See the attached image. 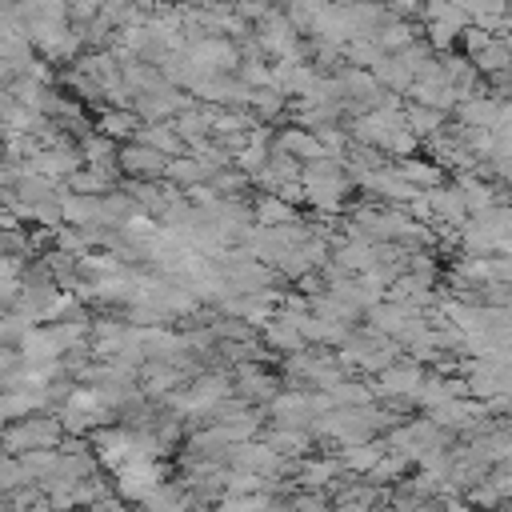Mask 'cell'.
<instances>
[{
    "label": "cell",
    "instance_id": "obj_1",
    "mask_svg": "<svg viewBox=\"0 0 512 512\" xmlns=\"http://www.w3.org/2000/svg\"><path fill=\"white\" fill-rule=\"evenodd\" d=\"M64 440L60 416H16L12 424H0V452L20 456L28 448H56Z\"/></svg>",
    "mask_w": 512,
    "mask_h": 512
},
{
    "label": "cell",
    "instance_id": "obj_2",
    "mask_svg": "<svg viewBox=\"0 0 512 512\" xmlns=\"http://www.w3.org/2000/svg\"><path fill=\"white\" fill-rule=\"evenodd\" d=\"M116 160H120V168H124V172H132V176H160V172H164V164H168V156H164L160 148L144 144V140H140V144H128Z\"/></svg>",
    "mask_w": 512,
    "mask_h": 512
},
{
    "label": "cell",
    "instance_id": "obj_3",
    "mask_svg": "<svg viewBox=\"0 0 512 512\" xmlns=\"http://www.w3.org/2000/svg\"><path fill=\"white\" fill-rule=\"evenodd\" d=\"M96 124H100V132H104V136L124 140V136H132V132H136V124H140V120H136L128 108H112V112H104Z\"/></svg>",
    "mask_w": 512,
    "mask_h": 512
},
{
    "label": "cell",
    "instance_id": "obj_4",
    "mask_svg": "<svg viewBox=\"0 0 512 512\" xmlns=\"http://www.w3.org/2000/svg\"><path fill=\"white\" fill-rule=\"evenodd\" d=\"M80 156H84V164H108L112 156H116V144H112V136H88L84 144H80Z\"/></svg>",
    "mask_w": 512,
    "mask_h": 512
},
{
    "label": "cell",
    "instance_id": "obj_5",
    "mask_svg": "<svg viewBox=\"0 0 512 512\" xmlns=\"http://www.w3.org/2000/svg\"><path fill=\"white\" fill-rule=\"evenodd\" d=\"M140 140H144V144H152V148H160V152H164V156H168V152H176V148H180V132H172V128H168V124H148V128H144V136H140Z\"/></svg>",
    "mask_w": 512,
    "mask_h": 512
},
{
    "label": "cell",
    "instance_id": "obj_6",
    "mask_svg": "<svg viewBox=\"0 0 512 512\" xmlns=\"http://www.w3.org/2000/svg\"><path fill=\"white\" fill-rule=\"evenodd\" d=\"M20 276H24V272H20ZM20 276H0V308H12V304H16V296H20V288H24Z\"/></svg>",
    "mask_w": 512,
    "mask_h": 512
},
{
    "label": "cell",
    "instance_id": "obj_7",
    "mask_svg": "<svg viewBox=\"0 0 512 512\" xmlns=\"http://www.w3.org/2000/svg\"><path fill=\"white\" fill-rule=\"evenodd\" d=\"M28 248V236L20 228H0V252H20Z\"/></svg>",
    "mask_w": 512,
    "mask_h": 512
},
{
    "label": "cell",
    "instance_id": "obj_8",
    "mask_svg": "<svg viewBox=\"0 0 512 512\" xmlns=\"http://www.w3.org/2000/svg\"><path fill=\"white\" fill-rule=\"evenodd\" d=\"M12 104H16V100H12V88H8V84H0V120H4V112H8Z\"/></svg>",
    "mask_w": 512,
    "mask_h": 512
}]
</instances>
